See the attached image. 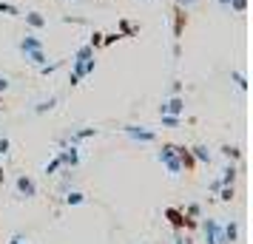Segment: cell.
I'll use <instances>...</instances> for the list:
<instances>
[{
    "label": "cell",
    "mask_w": 253,
    "mask_h": 244,
    "mask_svg": "<svg viewBox=\"0 0 253 244\" xmlns=\"http://www.w3.org/2000/svg\"><path fill=\"white\" fill-rule=\"evenodd\" d=\"M94 69H97V57H88V60H85V77L94 74Z\"/></svg>",
    "instance_id": "obj_33"
},
{
    "label": "cell",
    "mask_w": 253,
    "mask_h": 244,
    "mask_svg": "<svg viewBox=\"0 0 253 244\" xmlns=\"http://www.w3.org/2000/svg\"><path fill=\"white\" fill-rule=\"evenodd\" d=\"M9 244H29V242H26V236H20V233H14L12 239H9Z\"/></svg>",
    "instance_id": "obj_35"
},
{
    "label": "cell",
    "mask_w": 253,
    "mask_h": 244,
    "mask_svg": "<svg viewBox=\"0 0 253 244\" xmlns=\"http://www.w3.org/2000/svg\"><path fill=\"white\" fill-rule=\"evenodd\" d=\"M80 77H77V74H69V85H71V88H77V85H80Z\"/></svg>",
    "instance_id": "obj_37"
},
{
    "label": "cell",
    "mask_w": 253,
    "mask_h": 244,
    "mask_svg": "<svg viewBox=\"0 0 253 244\" xmlns=\"http://www.w3.org/2000/svg\"><path fill=\"white\" fill-rule=\"evenodd\" d=\"M222 156H228L230 162H239L242 159V148H236V145H222Z\"/></svg>",
    "instance_id": "obj_20"
},
{
    "label": "cell",
    "mask_w": 253,
    "mask_h": 244,
    "mask_svg": "<svg viewBox=\"0 0 253 244\" xmlns=\"http://www.w3.org/2000/svg\"><path fill=\"white\" fill-rule=\"evenodd\" d=\"M202 233H205V242L208 244H225V236H222V221L205 219V221H202Z\"/></svg>",
    "instance_id": "obj_6"
},
{
    "label": "cell",
    "mask_w": 253,
    "mask_h": 244,
    "mask_svg": "<svg viewBox=\"0 0 253 244\" xmlns=\"http://www.w3.org/2000/svg\"><path fill=\"white\" fill-rule=\"evenodd\" d=\"M60 168H63V165H60V159L54 156V159H48V162L43 165V174H46V176H54V174L60 171Z\"/></svg>",
    "instance_id": "obj_25"
},
{
    "label": "cell",
    "mask_w": 253,
    "mask_h": 244,
    "mask_svg": "<svg viewBox=\"0 0 253 244\" xmlns=\"http://www.w3.org/2000/svg\"><path fill=\"white\" fill-rule=\"evenodd\" d=\"M9 151H12V142H9V137H6V134H3V137H0V156H6Z\"/></svg>",
    "instance_id": "obj_31"
},
{
    "label": "cell",
    "mask_w": 253,
    "mask_h": 244,
    "mask_svg": "<svg viewBox=\"0 0 253 244\" xmlns=\"http://www.w3.org/2000/svg\"><path fill=\"white\" fill-rule=\"evenodd\" d=\"M20 17L26 20V26H29L32 32H43V29L48 26V20H46L43 12H26V14H20Z\"/></svg>",
    "instance_id": "obj_9"
},
{
    "label": "cell",
    "mask_w": 253,
    "mask_h": 244,
    "mask_svg": "<svg viewBox=\"0 0 253 244\" xmlns=\"http://www.w3.org/2000/svg\"><path fill=\"white\" fill-rule=\"evenodd\" d=\"M117 40H123L120 32H108V35H103V46H114Z\"/></svg>",
    "instance_id": "obj_30"
},
{
    "label": "cell",
    "mask_w": 253,
    "mask_h": 244,
    "mask_svg": "<svg viewBox=\"0 0 253 244\" xmlns=\"http://www.w3.org/2000/svg\"><path fill=\"white\" fill-rule=\"evenodd\" d=\"M85 193H83V190H69V193H66V199H63V202H66V205H69V208H77V205H85Z\"/></svg>",
    "instance_id": "obj_18"
},
{
    "label": "cell",
    "mask_w": 253,
    "mask_h": 244,
    "mask_svg": "<svg viewBox=\"0 0 253 244\" xmlns=\"http://www.w3.org/2000/svg\"><path fill=\"white\" fill-rule=\"evenodd\" d=\"M57 103H60V97H48V100H40L32 111H35V114H48V111H54V108H57Z\"/></svg>",
    "instance_id": "obj_15"
},
{
    "label": "cell",
    "mask_w": 253,
    "mask_h": 244,
    "mask_svg": "<svg viewBox=\"0 0 253 244\" xmlns=\"http://www.w3.org/2000/svg\"><path fill=\"white\" fill-rule=\"evenodd\" d=\"M199 213H202V208H199L196 202H191V205L185 208V216H188V219H199Z\"/></svg>",
    "instance_id": "obj_29"
},
{
    "label": "cell",
    "mask_w": 253,
    "mask_h": 244,
    "mask_svg": "<svg viewBox=\"0 0 253 244\" xmlns=\"http://www.w3.org/2000/svg\"><path fill=\"white\" fill-rule=\"evenodd\" d=\"M160 122H162V128H179V125H182V116L162 114V116H160Z\"/></svg>",
    "instance_id": "obj_21"
},
{
    "label": "cell",
    "mask_w": 253,
    "mask_h": 244,
    "mask_svg": "<svg viewBox=\"0 0 253 244\" xmlns=\"http://www.w3.org/2000/svg\"><path fill=\"white\" fill-rule=\"evenodd\" d=\"M162 114L182 116L185 114V97H182V94H173V97H168V100H162V103H160V116Z\"/></svg>",
    "instance_id": "obj_7"
},
{
    "label": "cell",
    "mask_w": 253,
    "mask_h": 244,
    "mask_svg": "<svg viewBox=\"0 0 253 244\" xmlns=\"http://www.w3.org/2000/svg\"><path fill=\"white\" fill-rule=\"evenodd\" d=\"M91 137H100V128H77V131H71V137H69L66 142H69V145H77V148H80V142L91 139Z\"/></svg>",
    "instance_id": "obj_10"
},
{
    "label": "cell",
    "mask_w": 253,
    "mask_h": 244,
    "mask_svg": "<svg viewBox=\"0 0 253 244\" xmlns=\"http://www.w3.org/2000/svg\"><path fill=\"white\" fill-rule=\"evenodd\" d=\"M216 3L222 6V9H228V3H230V0H216Z\"/></svg>",
    "instance_id": "obj_40"
},
{
    "label": "cell",
    "mask_w": 253,
    "mask_h": 244,
    "mask_svg": "<svg viewBox=\"0 0 253 244\" xmlns=\"http://www.w3.org/2000/svg\"><path fill=\"white\" fill-rule=\"evenodd\" d=\"M23 57H26V63H29V66H35V69H40V66H46V63H48L46 48H35V51H26Z\"/></svg>",
    "instance_id": "obj_13"
},
{
    "label": "cell",
    "mask_w": 253,
    "mask_h": 244,
    "mask_svg": "<svg viewBox=\"0 0 253 244\" xmlns=\"http://www.w3.org/2000/svg\"><path fill=\"white\" fill-rule=\"evenodd\" d=\"M17 48H20V51H35V48H46L43 46V40H40V37H37V32H29V35L26 37H20V43H17Z\"/></svg>",
    "instance_id": "obj_11"
},
{
    "label": "cell",
    "mask_w": 253,
    "mask_h": 244,
    "mask_svg": "<svg viewBox=\"0 0 253 244\" xmlns=\"http://www.w3.org/2000/svg\"><path fill=\"white\" fill-rule=\"evenodd\" d=\"M185 29H188V9L182 6H173V54L179 57V40L185 37Z\"/></svg>",
    "instance_id": "obj_3"
},
{
    "label": "cell",
    "mask_w": 253,
    "mask_h": 244,
    "mask_svg": "<svg viewBox=\"0 0 253 244\" xmlns=\"http://www.w3.org/2000/svg\"><path fill=\"white\" fill-rule=\"evenodd\" d=\"M219 187H222V182H219V179H213V182H211V193H219Z\"/></svg>",
    "instance_id": "obj_38"
},
{
    "label": "cell",
    "mask_w": 253,
    "mask_h": 244,
    "mask_svg": "<svg viewBox=\"0 0 253 244\" xmlns=\"http://www.w3.org/2000/svg\"><path fill=\"white\" fill-rule=\"evenodd\" d=\"M0 105H3V94H0Z\"/></svg>",
    "instance_id": "obj_42"
},
{
    "label": "cell",
    "mask_w": 253,
    "mask_h": 244,
    "mask_svg": "<svg viewBox=\"0 0 253 244\" xmlns=\"http://www.w3.org/2000/svg\"><path fill=\"white\" fill-rule=\"evenodd\" d=\"M162 216L171 221V227L173 230H185V227H196V219H188L185 216V210H179V208H165L162 210Z\"/></svg>",
    "instance_id": "obj_4"
},
{
    "label": "cell",
    "mask_w": 253,
    "mask_h": 244,
    "mask_svg": "<svg viewBox=\"0 0 253 244\" xmlns=\"http://www.w3.org/2000/svg\"><path fill=\"white\" fill-rule=\"evenodd\" d=\"M191 153H194L196 162H205V165H211V159H213V156H211V151H208L205 145H196V148H191Z\"/></svg>",
    "instance_id": "obj_19"
},
{
    "label": "cell",
    "mask_w": 253,
    "mask_h": 244,
    "mask_svg": "<svg viewBox=\"0 0 253 244\" xmlns=\"http://www.w3.org/2000/svg\"><path fill=\"white\" fill-rule=\"evenodd\" d=\"M236 176H239V168H236V162H230L228 168L222 171L219 182H222V185H233V182H236Z\"/></svg>",
    "instance_id": "obj_17"
},
{
    "label": "cell",
    "mask_w": 253,
    "mask_h": 244,
    "mask_svg": "<svg viewBox=\"0 0 253 244\" xmlns=\"http://www.w3.org/2000/svg\"><path fill=\"white\" fill-rule=\"evenodd\" d=\"M171 91H173V94H179V91H182V82H179V80H173V85H171Z\"/></svg>",
    "instance_id": "obj_39"
},
{
    "label": "cell",
    "mask_w": 253,
    "mask_h": 244,
    "mask_svg": "<svg viewBox=\"0 0 253 244\" xmlns=\"http://www.w3.org/2000/svg\"><path fill=\"white\" fill-rule=\"evenodd\" d=\"M230 80L236 82V85H239L242 91H248V77H245L242 71H230Z\"/></svg>",
    "instance_id": "obj_26"
},
{
    "label": "cell",
    "mask_w": 253,
    "mask_h": 244,
    "mask_svg": "<svg viewBox=\"0 0 253 244\" xmlns=\"http://www.w3.org/2000/svg\"><path fill=\"white\" fill-rule=\"evenodd\" d=\"M157 162L165 165V171L171 176L182 174V162H179V156H176V145H173V142H165L160 151H157Z\"/></svg>",
    "instance_id": "obj_1"
},
{
    "label": "cell",
    "mask_w": 253,
    "mask_h": 244,
    "mask_svg": "<svg viewBox=\"0 0 253 244\" xmlns=\"http://www.w3.org/2000/svg\"><path fill=\"white\" fill-rule=\"evenodd\" d=\"M222 236H225V244H236L239 242V224L233 219L225 221V224H222Z\"/></svg>",
    "instance_id": "obj_14"
},
{
    "label": "cell",
    "mask_w": 253,
    "mask_h": 244,
    "mask_svg": "<svg viewBox=\"0 0 253 244\" xmlns=\"http://www.w3.org/2000/svg\"><path fill=\"white\" fill-rule=\"evenodd\" d=\"M88 46L91 48H103V32H94L91 40H88Z\"/></svg>",
    "instance_id": "obj_32"
},
{
    "label": "cell",
    "mask_w": 253,
    "mask_h": 244,
    "mask_svg": "<svg viewBox=\"0 0 253 244\" xmlns=\"http://www.w3.org/2000/svg\"><path fill=\"white\" fill-rule=\"evenodd\" d=\"M123 134L134 142H157V131L145 128V125H123Z\"/></svg>",
    "instance_id": "obj_5"
},
{
    "label": "cell",
    "mask_w": 253,
    "mask_h": 244,
    "mask_svg": "<svg viewBox=\"0 0 253 244\" xmlns=\"http://www.w3.org/2000/svg\"><path fill=\"white\" fill-rule=\"evenodd\" d=\"M3 179H6V174H3V165H0V185H3Z\"/></svg>",
    "instance_id": "obj_41"
},
{
    "label": "cell",
    "mask_w": 253,
    "mask_h": 244,
    "mask_svg": "<svg viewBox=\"0 0 253 244\" xmlns=\"http://www.w3.org/2000/svg\"><path fill=\"white\" fill-rule=\"evenodd\" d=\"M228 9H230L233 14H245V9H248V0H230Z\"/></svg>",
    "instance_id": "obj_27"
},
{
    "label": "cell",
    "mask_w": 253,
    "mask_h": 244,
    "mask_svg": "<svg viewBox=\"0 0 253 244\" xmlns=\"http://www.w3.org/2000/svg\"><path fill=\"white\" fill-rule=\"evenodd\" d=\"M63 63H66V60H54V63H46V66H40V74H43V77H48V74H54V71L60 69V66H63Z\"/></svg>",
    "instance_id": "obj_24"
},
{
    "label": "cell",
    "mask_w": 253,
    "mask_h": 244,
    "mask_svg": "<svg viewBox=\"0 0 253 244\" xmlns=\"http://www.w3.org/2000/svg\"><path fill=\"white\" fill-rule=\"evenodd\" d=\"M9 85H12V82H9V77H0V94L9 91Z\"/></svg>",
    "instance_id": "obj_36"
},
{
    "label": "cell",
    "mask_w": 253,
    "mask_h": 244,
    "mask_svg": "<svg viewBox=\"0 0 253 244\" xmlns=\"http://www.w3.org/2000/svg\"><path fill=\"white\" fill-rule=\"evenodd\" d=\"M233 196H236V193H233V185H222L219 187V202L228 205V202H233Z\"/></svg>",
    "instance_id": "obj_23"
},
{
    "label": "cell",
    "mask_w": 253,
    "mask_h": 244,
    "mask_svg": "<svg viewBox=\"0 0 253 244\" xmlns=\"http://www.w3.org/2000/svg\"><path fill=\"white\" fill-rule=\"evenodd\" d=\"M14 187H17V193L23 199H35L37 196V182L32 179V176H26V174H20L17 179H14Z\"/></svg>",
    "instance_id": "obj_8"
},
{
    "label": "cell",
    "mask_w": 253,
    "mask_h": 244,
    "mask_svg": "<svg viewBox=\"0 0 253 244\" xmlns=\"http://www.w3.org/2000/svg\"><path fill=\"white\" fill-rule=\"evenodd\" d=\"M173 244H191V242H188V236H185L182 230H176L173 233Z\"/></svg>",
    "instance_id": "obj_34"
},
{
    "label": "cell",
    "mask_w": 253,
    "mask_h": 244,
    "mask_svg": "<svg viewBox=\"0 0 253 244\" xmlns=\"http://www.w3.org/2000/svg\"><path fill=\"white\" fill-rule=\"evenodd\" d=\"M88 57H94V48L91 46H80L77 51H74V57L71 60H88Z\"/></svg>",
    "instance_id": "obj_28"
},
{
    "label": "cell",
    "mask_w": 253,
    "mask_h": 244,
    "mask_svg": "<svg viewBox=\"0 0 253 244\" xmlns=\"http://www.w3.org/2000/svg\"><path fill=\"white\" fill-rule=\"evenodd\" d=\"M0 14H6V17H20V9L14 6V3H6V0H0Z\"/></svg>",
    "instance_id": "obj_22"
},
{
    "label": "cell",
    "mask_w": 253,
    "mask_h": 244,
    "mask_svg": "<svg viewBox=\"0 0 253 244\" xmlns=\"http://www.w3.org/2000/svg\"><path fill=\"white\" fill-rule=\"evenodd\" d=\"M57 145H60V153H57L60 165H63L66 171H74V168L80 165V148H77V145H69L66 139H60Z\"/></svg>",
    "instance_id": "obj_2"
},
{
    "label": "cell",
    "mask_w": 253,
    "mask_h": 244,
    "mask_svg": "<svg viewBox=\"0 0 253 244\" xmlns=\"http://www.w3.org/2000/svg\"><path fill=\"white\" fill-rule=\"evenodd\" d=\"M176 156H179V162H182V171H194L196 159H194V153H191V148H185V145H176Z\"/></svg>",
    "instance_id": "obj_12"
},
{
    "label": "cell",
    "mask_w": 253,
    "mask_h": 244,
    "mask_svg": "<svg viewBox=\"0 0 253 244\" xmlns=\"http://www.w3.org/2000/svg\"><path fill=\"white\" fill-rule=\"evenodd\" d=\"M117 32H120V37L126 40V37H137L139 35V26L128 23V20H120V23H117Z\"/></svg>",
    "instance_id": "obj_16"
}]
</instances>
